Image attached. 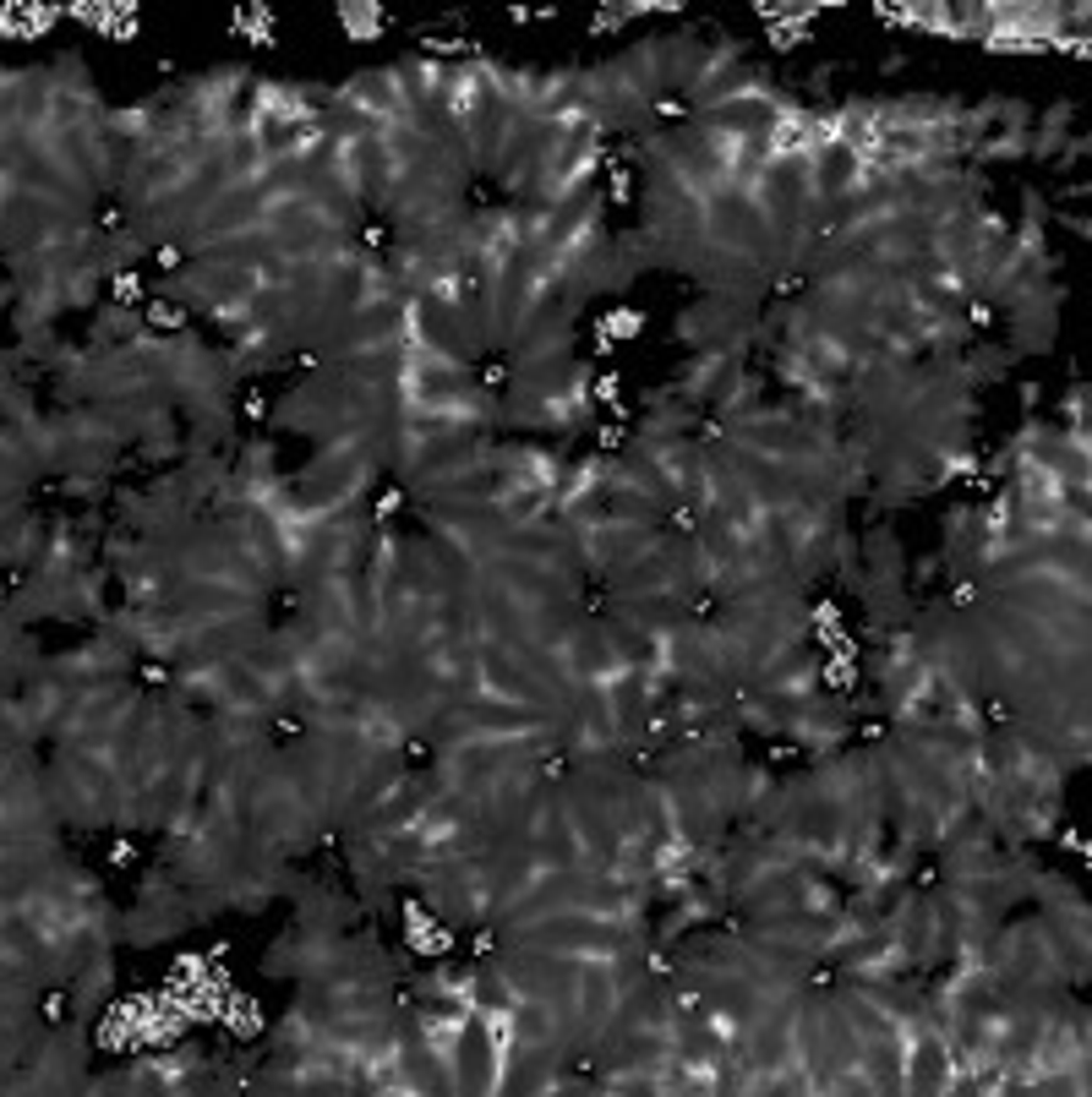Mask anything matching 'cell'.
<instances>
[{
    "instance_id": "7c38bea8",
    "label": "cell",
    "mask_w": 1092,
    "mask_h": 1097,
    "mask_svg": "<svg viewBox=\"0 0 1092 1097\" xmlns=\"http://www.w3.org/2000/svg\"><path fill=\"white\" fill-rule=\"evenodd\" d=\"M1017 399H1021V409L1032 415V405H1038V383H1021V388H1017Z\"/></svg>"
},
{
    "instance_id": "8fae6325",
    "label": "cell",
    "mask_w": 1092,
    "mask_h": 1097,
    "mask_svg": "<svg viewBox=\"0 0 1092 1097\" xmlns=\"http://www.w3.org/2000/svg\"><path fill=\"white\" fill-rule=\"evenodd\" d=\"M131 863H137V846H131V835L121 830V835L110 841V868H131Z\"/></svg>"
},
{
    "instance_id": "30bf717a",
    "label": "cell",
    "mask_w": 1092,
    "mask_h": 1097,
    "mask_svg": "<svg viewBox=\"0 0 1092 1097\" xmlns=\"http://www.w3.org/2000/svg\"><path fill=\"white\" fill-rule=\"evenodd\" d=\"M590 394H596L601 409L618 405V394H622V371H596V388H590Z\"/></svg>"
},
{
    "instance_id": "3957f363",
    "label": "cell",
    "mask_w": 1092,
    "mask_h": 1097,
    "mask_svg": "<svg viewBox=\"0 0 1092 1097\" xmlns=\"http://www.w3.org/2000/svg\"><path fill=\"white\" fill-rule=\"evenodd\" d=\"M142 322H148L153 333H186L191 328V311L180 307V301H170V295H153L148 307H142Z\"/></svg>"
},
{
    "instance_id": "7a4b0ae2",
    "label": "cell",
    "mask_w": 1092,
    "mask_h": 1097,
    "mask_svg": "<svg viewBox=\"0 0 1092 1097\" xmlns=\"http://www.w3.org/2000/svg\"><path fill=\"white\" fill-rule=\"evenodd\" d=\"M1060 301H1066V290L1060 284H1043L1038 295H1027L1021 307L1005 311V328H1011V339H1005V350L1011 356H1049V350L1060 345Z\"/></svg>"
},
{
    "instance_id": "9c48e42d",
    "label": "cell",
    "mask_w": 1092,
    "mask_h": 1097,
    "mask_svg": "<svg viewBox=\"0 0 1092 1097\" xmlns=\"http://www.w3.org/2000/svg\"><path fill=\"white\" fill-rule=\"evenodd\" d=\"M235 33H246V39H257V44H273V17L268 12H235Z\"/></svg>"
},
{
    "instance_id": "6da1fadb",
    "label": "cell",
    "mask_w": 1092,
    "mask_h": 1097,
    "mask_svg": "<svg viewBox=\"0 0 1092 1097\" xmlns=\"http://www.w3.org/2000/svg\"><path fill=\"white\" fill-rule=\"evenodd\" d=\"M956 1081V1059L951 1043L934 1021L907 1026V1059H902V1097H940Z\"/></svg>"
},
{
    "instance_id": "52a82bcc",
    "label": "cell",
    "mask_w": 1092,
    "mask_h": 1097,
    "mask_svg": "<svg viewBox=\"0 0 1092 1097\" xmlns=\"http://www.w3.org/2000/svg\"><path fill=\"white\" fill-rule=\"evenodd\" d=\"M601 333H612V339H639L645 333V311H628V307H612L607 317L596 322Z\"/></svg>"
},
{
    "instance_id": "5b68a950",
    "label": "cell",
    "mask_w": 1092,
    "mask_h": 1097,
    "mask_svg": "<svg viewBox=\"0 0 1092 1097\" xmlns=\"http://www.w3.org/2000/svg\"><path fill=\"white\" fill-rule=\"evenodd\" d=\"M339 23L350 39H377L382 33V12L377 6H339Z\"/></svg>"
},
{
    "instance_id": "277c9868",
    "label": "cell",
    "mask_w": 1092,
    "mask_h": 1097,
    "mask_svg": "<svg viewBox=\"0 0 1092 1097\" xmlns=\"http://www.w3.org/2000/svg\"><path fill=\"white\" fill-rule=\"evenodd\" d=\"M104 290H110V301H115V307H137V311H142V307H148V301H153V295H148V284H142V273H137V268H126V273H110V284H104Z\"/></svg>"
},
{
    "instance_id": "8992f818",
    "label": "cell",
    "mask_w": 1092,
    "mask_h": 1097,
    "mask_svg": "<svg viewBox=\"0 0 1092 1097\" xmlns=\"http://www.w3.org/2000/svg\"><path fill=\"white\" fill-rule=\"evenodd\" d=\"M634 203V159H612L607 175V208H628Z\"/></svg>"
},
{
    "instance_id": "ba28073f",
    "label": "cell",
    "mask_w": 1092,
    "mask_h": 1097,
    "mask_svg": "<svg viewBox=\"0 0 1092 1097\" xmlns=\"http://www.w3.org/2000/svg\"><path fill=\"white\" fill-rule=\"evenodd\" d=\"M1060 415H1066V432H1087V383H1070L1066 399H1060Z\"/></svg>"
}]
</instances>
